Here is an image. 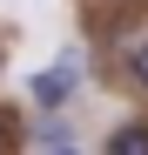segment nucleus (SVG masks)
I'll list each match as a JSON object with an SVG mask.
<instances>
[{"label":"nucleus","instance_id":"423d86ee","mask_svg":"<svg viewBox=\"0 0 148 155\" xmlns=\"http://www.w3.org/2000/svg\"><path fill=\"white\" fill-rule=\"evenodd\" d=\"M47 155H81V148H74V142H67V148H47Z\"/></svg>","mask_w":148,"mask_h":155},{"label":"nucleus","instance_id":"f03ea898","mask_svg":"<svg viewBox=\"0 0 148 155\" xmlns=\"http://www.w3.org/2000/svg\"><path fill=\"white\" fill-rule=\"evenodd\" d=\"M108 61H114V74H121V88H128L135 101H148V20H135L128 34H114Z\"/></svg>","mask_w":148,"mask_h":155},{"label":"nucleus","instance_id":"f257e3e1","mask_svg":"<svg viewBox=\"0 0 148 155\" xmlns=\"http://www.w3.org/2000/svg\"><path fill=\"white\" fill-rule=\"evenodd\" d=\"M88 81V61H81V47H67L61 61H47L27 74V115H67L74 108V94H81Z\"/></svg>","mask_w":148,"mask_h":155},{"label":"nucleus","instance_id":"20e7f679","mask_svg":"<svg viewBox=\"0 0 148 155\" xmlns=\"http://www.w3.org/2000/svg\"><path fill=\"white\" fill-rule=\"evenodd\" d=\"M0 155H27V108L0 101Z\"/></svg>","mask_w":148,"mask_h":155},{"label":"nucleus","instance_id":"0eeeda50","mask_svg":"<svg viewBox=\"0 0 148 155\" xmlns=\"http://www.w3.org/2000/svg\"><path fill=\"white\" fill-rule=\"evenodd\" d=\"M0 74H7V41H0Z\"/></svg>","mask_w":148,"mask_h":155},{"label":"nucleus","instance_id":"39448f33","mask_svg":"<svg viewBox=\"0 0 148 155\" xmlns=\"http://www.w3.org/2000/svg\"><path fill=\"white\" fill-rule=\"evenodd\" d=\"M27 142H40V148H67L74 128H67V115H27Z\"/></svg>","mask_w":148,"mask_h":155},{"label":"nucleus","instance_id":"7ed1b4c3","mask_svg":"<svg viewBox=\"0 0 148 155\" xmlns=\"http://www.w3.org/2000/svg\"><path fill=\"white\" fill-rule=\"evenodd\" d=\"M101 155H148V115L114 121V128H108V142H101Z\"/></svg>","mask_w":148,"mask_h":155}]
</instances>
